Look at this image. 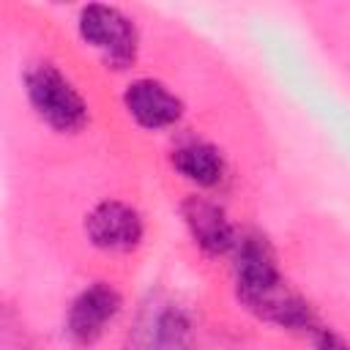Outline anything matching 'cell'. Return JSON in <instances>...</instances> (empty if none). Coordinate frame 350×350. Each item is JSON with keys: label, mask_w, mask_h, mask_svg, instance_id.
Masks as SVG:
<instances>
[{"label": "cell", "mask_w": 350, "mask_h": 350, "mask_svg": "<svg viewBox=\"0 0 350 350\" xmlns=\"http://www.w3.org/2000/svg\"><path fill=\"white\" fill-rule=\"evenodd\" d=\"M77 33L85 46H90L104 68L126 71L137 63L139 55V33L134 19L118 5L90 3L77 14Z\"/></svg>", "instance_id": "2"}, {"label": "cell", "mask_w": 350, "mask_h": 350, "mask_svg": "<svg viewBox=\"0 0 350 350\" xmlns=\"http://www.w3.org/2000/svg\"><path fill=\"white\" fill-rule=\"evenodd\" d=\"M123 109L145 131L172 129L180 123V118L186 112L183 101L164 82H159L153 77L131 79L123 88Z\"/></svg>", "instance_id": "8"}, {"label": "cell", "mask_w": 350, "mask_h": 350, "mask_svg": "<svg viewBox=\"0 0 350 350\" xmlns=\"http://www.w3.org/2000/svg\"><path fill=\"white\" fill-rule=\"evenodd\" d=\"M25 96L36 118L57 134H79L90 120L85 96L55 63L44 60L25 71Z\"/></svg>", "instance_id": "1"}, {"label": "cell", "mask_w": 350, "mask_h": 350, "mask_svg": "<svg viewBox=\"0 0 350 350\" xmlns=\"http://www.w3.org/2000/svg\"><path fill=\"white\" fill-rule=\"evenodd\" d=\"M123 350H202L200 331L183 304L167 301L145 306Z\"/></svg>", "instance_id": "3"}, {"label": "cell", "mask_w": 350, "mask_h": 350, "mask_svg": "<svg viewBox=\"0 0 350 350\" xmlns=\"http://www.w3.org/2000/svg\"><path fill=\"white\" fill-rule=\"evenodd\" d=\"M123 312V295L112 282H90L82 287L66 312V334L79 347H93Z\"/></svg>", "instance_id": "4"}, {"label": "cell", "mask_w": 350, "mask_h": 350, "mask_svg": "<svg viewBox=\"0 0 350 350\" xmlns=\"http://www.w3.org/2000/svg\"><path fill=\"white\" fill-rule=\"evenodd\" d=\"M183 224L194 241V246L208 257L230 254L238 243V230L230 219V213L211 197L189 194L180 202Z\"/></svg>", "instance_id": "7"}, {"label": "cell", "mask_w": 350, "mask_h": 350, "mask_svg": "<svg viewBox=\"0 0 350 350\" xmlns=\"http://www.w3.org/2000/svg\"><path fill=\"white\" fill-rule=\"evenodd\" d=\"M232 279L241 306L284 284V276L276 262V252L265 235L260 232L238 235V243L232 249Z\"/></svg>", "instance_id": "5"}, {"label": "cell", "mask_w": 350, "mask_h": 350, "mask_svg": "<svg viewBox=\"0 0 350 350\" xmlns=\"http://www.w3.org/2000/svg\"><path fill=\"white\" fill-rule=\"evenodd\" d=\"M85 235L90 246L107 254H129L145 238L142 213L123 200H101L85 216Z\"/></svg>", "instance_id": "6"}, {"label": "cell", "mask_w": 350, "mask_h": 350, "mask_svg": "<svg viewBox=\"0 0 350 350\" xmlns=\"http://www.w3.org/2000/svg\"><path fill=\"white\" fill-rule=\"evenodd\" d=\"M312 336H314V350H350V342L334 328H317Z\"/></svg>", "instance_id": "10"}, {"label": "cell", "mask_w": 350, "mask_h": 350, "mask_svg": "<svg viewBox=\"0 0 350 350\" xmlns=\"http://www.w3.org/2000/svg\"><path fill=\"white\" fill-rule=\"evenodd\" d=\"M170 164L183 180L194 183L197 189H216L227 175V161L221 150L205 139H189L172 148Z\"/></svg>", "instance_id": "9"}]
</instances>
